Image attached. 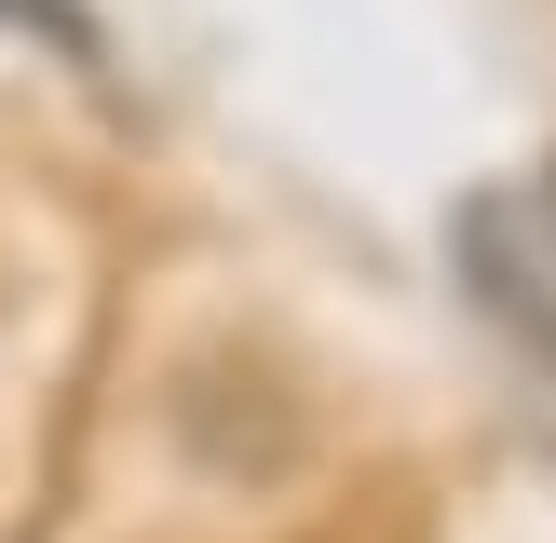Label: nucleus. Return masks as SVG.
<instances>
[{
	"mask_svg": "<svg viewBox=\"0 0 556 543\" xmlns=\"http://www.w3.org/2000/svg\"><path fill=\"white\" fill-rule=\"evenodd\" d=\"M448 258H462V286H476V313L516 326V340L556 367V190L543 204H516V190L448 204Z\"/></svg>",
	"mask_w": 556,
	"mask_h": 543,
	"instance_id": "1",
	"label": "nucleus"
}]
</instances>
